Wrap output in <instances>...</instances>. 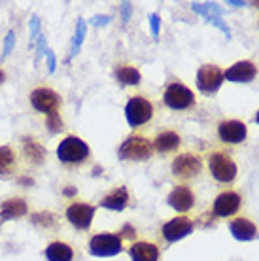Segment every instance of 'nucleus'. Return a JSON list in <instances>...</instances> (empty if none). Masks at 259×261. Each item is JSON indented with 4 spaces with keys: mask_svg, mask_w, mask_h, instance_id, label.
I'll return each mask as SVG.
<instances>
[{
    "mask_svg": "<svg viewBox=\"0 0 259 261\" xmlns=\"http://www.w3.org/2000/svg\"><path fill=\"white\" fill-rule=\"evenodd\" d=\"M151 153H153V144L148 138L138 137V135L129 137L117 150L119 159H125V161H146L151 157Z\"/></svg>",
    "mask_w": 259,
    "mask_h": 261,
    "instance_id": "f257e3e1",
    "label": "nucleus"
},
{
    "mask_svg": "<svg viewBox=\"0 0 259 261\" xmlns=\"http://www.w3.org/2000/svg\"><path fill=\"white\" fill-rule=\"evenodd\" d=\"M57 157L59 161L68 165L84 163L89 157V146L78 137H66L57 146Z\"/></svg>",
    "mask_w": 259,
    "mask_h": 261,
    "instance_id": "f03ea898",
    "label": "nucleus"
},
{
    "mask_svg": "<svg viewBox=\"0 0 259 261\" xmlns=\"http://www.w3.org/2000/svg\"><path fill=\"white\" fill-rule=\"evenodd\" d=\"M208 169H210V174L221 184H231L237 178V165L227 153H221V151H216V153H210L208 157Z\"/></svg>",
    "mask_w": 259,
    "mask_h": 261,
    "instance_id": "7ed1b4c3",
    "label": "nucleus"
},
{
    "mask_svg": "<svg viewBox=\"0 0 259 261\" xmlns=\"http://www.w3.org/2000/svg\"><path fill=\"white\" fill-rule=\"evenodd\" d=\"M163 102L170 110H188L195 105V95L184 84H170L163 93Z\"/></svg>",
    "mask_w": 259,
    "mask_h": 261,
    "instance_id": "20e7f679",
    "label": "nucleus"
},
{
    "mask_svg": "<svg viewBox=\"0 0 259 261\" xmlns=\"http://www.w3.org/2000/svg\"><path fill=\"white\" fill-rule=\"evenodd\" d=\"M125 118L131 127H140L153 118V105L144 97H133L125 106Z\"/></svg>",
    "mask_w": 259,
    "mask_h": 261,
    "instance_id": "39448f33",
    "label": "nucleus"
},
{
    "mask_svg": "<svg viewBox=\"0 0 259 261\" xmlns=\"http://www.w3.org/2000/svg\"><path fill=\"white\" fill-rule=\"evenodd\" d=\"M121 237L114 233H98L89 241V254L97 257H112L121 252Z\"/></svg>",
    "mask_w": 259,
    "mask_h": 261,
    "instance_id": "423d86ee",
    "label": "nucleus"
},
{
    "mask_svg": "<svg viewBox=\"0 0 259 261\" xmlns=\"http://www.w3.org/2000/svg\"><path fill=\"white\" fill-rule=\"evenodd\" d=\"M223 84V72L220 66L216 65H204L197 72V87L204 95H212L221 87Z\"/></svg>",
    "mask_w": 259,
    "mask_h": 261,
    "instance_id": "0eeeda50",
    "label": "nucleus"
},
{
    "mask_svg": "<svg viewBox=\"0 0 259 261\" xmlns=\"http://www.w3.org/2000/svg\"><path fill=\"white\" fill-rule=\"evenodd\" d=\"M31 105L34 106V110H38V112H42V114H45V116H49V114L59 110L61 97H59L53 89H49V87H36V89L31 93Z\"/></svg>",
    "mask_w": 259,
    "mask_h": 261,
    "instance_id": "6e6552de",
    "label": "nucleus"
},
{
    "mask_svg": "<svg viewBox=\"0 0 259 261\" xmlns=\"http://www.w3.org/2000/svg\"><path fill=\"white\" fill-rule=\"evenodd\" d=\"M66 218L70 222L72 227L85 231L91 227L93 218H95V206H91L87 202H72L66 208Z\"/></svg>",
    "mask_w": 259,
    "mask_h": 261,
    "instance_id": "1a4fd4ad",
    "label": "nucleus"
},
{
    "mask_svg": "<svg viewBox=\"0 0 259 261\" xmlns=\"http://www.w3.org/2000/svg\"><path fill=\"white\" fill-rule=\"evenodd\" d=\"M161 233L165 241L169 242L182 241V239H186L188 235L193 233V222L189 218H186V216H178V218H174V220H170V222H167L163 225Z\"/></svg>",
    "mask_w": 259,
    "mask_h": 261,
    "instance_id": "9d476101",
    "label": "nucleus"
},
{
    "mask_svg": "<svg viewBox=\"0 0 259 261\" xmlns=\"http://www.w3.org/2000/svg\"><path fill=\"white\" fill-rule=\"evenodd\" d=\"M218 135H220L221 142L225 144H240L244 142L248 135L246 123H242L239 119H225L218 125Z\"/></svg>",
    "mask_w": 259,
    "mask_h": 261,
    "instance_id": "9b49d317",
    "label": "nucleus"
},
{
    "mask_svg": "<svg viewBox=\"0 0 259 261\" xmlns=\"http://www.w3.org/2000/svg\"><path fill=\"white\" fill-rule=\"evenodd\" d=\"M202 169L201 159L193 153H182L172 161V174L176 178H193Z\"/></svg>",
    "mask_w": 259,
    "mask_h": 261,
    "instance_id": "f8f14e48",
    "label": "nucleus"
},
{
    "mask_svg": "<svg viewBox=\"0 0 259 261\" xmlns=\"http://www.w3.org/2000/svg\"><path fill=\"white\" fill-rule=\"evenodd\" d=\"M257 76V66L252 61H239L223 72V80L233 84H250Z\"/></svg>",
    "mask_w": 259,
    "mask_h": 261,
    "instance_id": "ddd939ff",
    "label": "nucleus"
},
{
    "mask_svg": "<svg viewBox=\"0 0 259 261\" xmlns=\"http://www.w3.org/2000/svg\"><path fill=\"white\" fill-rule=\"evenodd\" d=\"M240 202H242V199H240L239 193H235V191H223V193H220V195L216 197L214 214L220 216V218H229V216L239 212Z\"/></svg>",
    "mask_w": 259,
    "mask_h": 261,
    "instance_id": "4468645a",
    "label": "nucleus"
},
{
    "mask_svg": "<svg viewBox=\"0 0 259 261\" xmlns=\"http://www.w3.org/2000/svg\"><path fill=\"white\" fill-rule=\"evenodd\" d=\"M167 202L176 210V212H188V210L193 208L195 204V195L193 191L189 190L188 186H176L174 190L170 191V195L167 197Z\"/></svg>",
    "mask_w": 259,
    "mask_h": 261,
    "instance_id": "2eb2a0df",
    "label": "nucleus"
},
{
    "mask_svg": "<svg viewBox=\"0 0 259 261\" xmlns=\"http://www.w3.org/2000/svg\"><path fill=\"white\" fill-rule=\"evenodd\" d=\"M193 12L195 13H201V15H204L206 17V21L210 23V25L218 27L221 33L227 34V38L231 36V29L223 23V19H221V10L218 8V4H212V2H204V4H197L195 2L193 4Z\"/></svg>",
    "mask_w": 259,
    "mask_h": 261,
    "instance_id": "dca6fc26",
    "label": "nucleus"
},
{
    "mask_svg": "<svg viewBox=\"0 0 259 261\" xmlns=\"http://www.w3.org/2000/svg\"><path fill=\"white\" fill-rule=\"evenodd\" d=\"M29 212V206H27L25 199H19V197H13V199H6L0 206V223L8 222V220H15V218H21Z\"/></svg>",
    "mask_w": 259,
    "mask_h": 261,
    "instance_id": "f3484780",
    "label": "nucleus"
},
{
    "mask_svg": "<svg viewBox=\"0 0 259 261\" xmlns=\"http://www.w3.org/2000/svg\"><path fill=\"white\" fill-rule=\"evenodd\" d=\"M229 231L237 241H253L257 237V227L255 223L250 222L248 218H237L229 223Z\"/></svg>",
    "mask_w": 259,
    "mask_h": 261,
    "instance_id": "a211bd4d",
    "label": "nucleus"
},
{
    "mask_svg": "<svg viewBox=\"0 0 259 261\" xmlns=\"http://www.w3.org/2000/svg\"><path fill=\"white\" fill-rule=\"evenodd\" d=\"M133 261H159V248L153 242L138 241L129 248Z\"/></svg>",
    "mask_w": 259,
    "mask_h": 261,
    "instance_id": "6ab92c4d",
    "label": "nucleus"
},
{
    "mask_svg": "<svg viewBox=\"0 0 259 261\" xmlns=\"http://www.w3.org/2000/svg\"><path fill=\"white\" fill-rule=\"evenodd\" d=\"M127 202H129V191H127V188L121 186V188H116L112 193H108V195L104 197L102 201H100V206L121 212L127 206Z\"/></svg>",
    "mask_w": 259,
    "mask_h": 261,
    "instance_id": "aec40b11",
    "label": "nucleus"
},
{
    "mask_svg": "<svg viewBox=\"0 0 259 261\" xmlns=\"http://www.w3.org/2000/svg\"><path fill=\"white\" fill-rule=\"evenodd\" d=\"M180 146V137L174 130H165L161 135H157V138L153 140V148L159 153H170Z\"/></svg>",
    "mask_w": 259,
    "mask_h": 261,
    "instance_id": "412c9836",
    "label": "nucleus"
},
{
    "mask_svg": "<svg viewBox=\"0 0 259 261\" xmlns=\"http://www.w3.org/2000/svg\"><path fill=\"white\" fill-rule=\"evenodd\" d=\"M45 257H47V261H72L74 252L66 242L55 241L45 248Z\"/></svg>",
    "mask_w": 259,
    "mask_h": 261,
    "instance_id": "4be33fe9",
    "label": "nucleus"
},
{
    "mask_svg": "<svg viewBox=\"0 0 259 261\" xmlns=\"http://www.w3.org/2000/svg\"><path fill=\"white\" fill-rule=\"evenodd\" d=\"M23 151H25V155L29 161H33L34 165H40L42 161L45 159L47 155V151L38 140H34L31 137H25L23 138Z\"/></svg>",
    "mask_w": 259,
    "mask_h": 261,
    "instance_id": "5701e85b",
    "label": "nucleus"
},
{
    "mask_svg": "<svg viewBox=\"0 0 259 261\" xmlns=\"http://www.w3.org/2000/svg\"><path fill=\"white\" fill-rule=\"evenodd\" d=\"M116 80L121 85H138L140 84V72L136 70L135 66H117L116 68Z\"/></svg>",
    "mask_w": 259,
    "mask_h": 261,
    "instance_id": "b1692460",
    "label": "nucleus"
},
{
    "mask_svg": "<svg viewBox=\"0 0 259 261\" xmlns=\"http://www.w3.org/2000/svg\"><path fill=\"white\" fill-rule=\"evenodd\" d=\"M13 163H15V155L10 146H0V174H8L12 172Z\"/></svg>",
    "mask_w": 259,
    "mask_h": 261,
    "instance_id": "393cba45",
    "label": "nucleus"
},
{
    "mask_svg": "<svg viewBox=\"0 0 259 261\" xmlns=\"http://www.w3.org/2000/svg\"><path fill=\"white\" fill-rule=\"evenodd\" d=\"M31 222L40 229H53L57 225V218L51 212H36L31 216Z\"/></svg>",
    "mask_w": 259,
    "mask_h": 261,
    "instance_id": "a878e982",
    "label": "nucleus"
},
{
    "mask_svg": "<svg viewBox=\"0 0 259 261\" xmlns=\"http://www.w3.org/2000/svg\"><path fill=\"white\" fill-rule=\"evenodd\" d=\"M85 34H87V25H85L84 19H78V25H76V34H74V38H72L70 57H74V55L80 51V47H82V44H84V40H85Z\"/></svg>",
    "mask_w": 259,
    "mask_h": 261,
    "instance_id": "bb28decb",
    "label": "nucleus"
},
{
    "mask_svg": "<svg viewBox=\"0 0 259 261\" xmlns=\"http://www.w3.org/2000/svg\"><path fill=\"white\" fill-rule=\"evenodd\" d=\"M45 125H47V129H49L51 135L61 133V130L65 129V127H63V119H61V116H59V112H53V114H49V116H45Z\"/></svg>",
    "mask_w": 259,
    "mask_h": 261,
    "instance_id": "cd10ccee",
    "label": "nucleus"
},
{
    "mask_svg": "<svg viewBox=\"0 0 259 261\" xmlns=\"http://www.w3.org/2000/svg\"><path fill=\"white\" fill-rule=\"evenodd\" d=\"M29 29H31V44H34V40H38V36H40V29H42V21H40L38 15H33V17H31Z\"/></svg>",
    "mask_w": 259,
    "mask_h": 261,
    "instance_id": "c85d7f7f",
    "label": "nucleus"
},
{
    "mask_svg": "<svg viewBox=\"0 0 259 261\" xmlns=\"http://www.w3.org/2000/svg\"><path fill=\"white\" fill-rule=\"evenodd\" d=\"M13 46H15V33H13V31H10V33L6 34V40H4V51H2V59H6L8 55L12 53Z\"/></svg>",
    "mask_w": 259,
    "mask_h": 261,
    "instance_id": "c756f323",
    "label": "nucleus"
},
{
    "mask_svg": "<svg viewBox=\"0 0 259 261\" xmlns=\"http://www.w3.org/2000/svg\"><path fill=\"white\" fill-rule=\"evenodd\" d=\"M149 29H151L153 38H159V33H161V17H159L157 13H151V15H149Z\"/></svg>",
    "mask_w": 259,
    "mask_h": 261,
    "instance_id": "7c9ffc66",
    "label": "nucleus"
},
{
    "mask_svg": "<svg viewBox=\"0 0 259 261\" xmlns=\"http://www.w3.org/2000/svg\"><path fill=\"white\" fill-rule=\"evenodd\" d=\"M47 51V46H45V36L40 34L38 40H36V57H34V63H40V59L45 55Z\"/></svg>",
    "mask_w": 259,
    "mask_h": 261,
    "instance_id": "2f4dec72",
    "label": "nucleus"
},
{
    "mask_svg": "<svg viewBox=\"0 0 259 261\" xmlns=\"http://www.w3.org/2000/svg\"><path fill=\"white\" fill-rule=\"evenodd\" d=\"M112 21L110 15H93L91 17V25L93 27H106Z\"/></svg>",
    "mask_w": 259,
    "mask_h": 261,
    "instance_id": "473e14b6",
    "label": "nucleus"
},
{
    "mask_svg": "<svg viewBox=\"0 0 259 261\" xmlns=\"http://www.w3.org/2000/svg\"><path fill=\"white\" fill-rule=\"evenodd\" d=\"M45 59H47V70L55 72V68H57V57H55V53L51 49L45 51Z\"/></svg>",
    "mask_w": 259,
    "mask_h": 261,
    "instance_id": "72a5a7b5",
    "label": "nucleus"
},
{
    "mask_svg": "<svg viewBox=\"0 0 259 261\" xmlns=\"http://www.w3.org/2000/svg\"><path fill=\"white\" fill-rule=\"evenodd\" d=\"M131 13H133V4L131 2H123L121 4V21L127 23L131 19Z\"/></svg>",
    "mask_w": 259,
    "mask_h": 261,
    "instance_id": "f704fd0d",
    "label": "nucleus"
},
{
    "mask_svg": "<svg viewBox=\"0 0 259 261\" xmlns=\"http://www.w3.org/2000/svg\"><path fill=\"white\" fill-rule=\"evenodd\" d=\"M121 233H123V237H127V239H135V229L131 227L129 223H127V225H123V229H121Z\"/></svg>",
    "mask_w": 259,
    "mask_h": 261,
    "instance_id": "c9c22d12",
    "label": "nucleus"
},
{
    "mask_svg": "<svg viewBox=\"0 0 259 261\" xmlns=\"http://www.w3.org/2000/svg\"><path fill=\"white\" fill-rule=\"evenodd\" d=\"M63 193H65L66 197H72V195H76V193H78V190H76L74 186H68V188H66V190L63 191Z\"/></svg>",
    "mask_w": 259,
    "mask_h": 261,
    "instance_id": "e433bc0d",
    "label": "nucleus"
},
{
    "mask_svg": "<svg viewBox=\"0 0 259 261\" xmlns=\"http://www.w3.org/2000/svg\"><path fill=\"white\" fill-rule=\"evenodd\" d=\"M21 184H27V186H33V178H19Z\"/></svg>",
    "mask_w": 259,
    "mask_h": 261,
    "instance_id": "4c0bfd02",
    "label": "nucleus"
},
{
    "mask_svg": "<svg viewBox=\"0 0 259 261\" xmlns=\"http://www.w3.org/2000/svg\"><path fill=\"white\" fill-rule=\"evenodd\" d=\"M4 80H6V74H4V72L0 70V84H2V82H4Z\"/></svg>",
    "mask_w": 259,
    "mask_h": 261,
    "instance_id": "58836bf2",
    "label": "nucleus"
},
{
    "mask_svg": "<svg viewBox=\"0 0 259 261\" xmlns=\"http://www.w3.org/2000/svg\"><path fill=\"white\" fill-rule=\"evenodd\" d=\"M255 123L259 125V110H257V114H255Z\"/></svg>",
    "mask_w": 259,
    "mask_h": 261,
    "instance_id": "ea45409f",
    "label": "nucleus"
}]
</instances>
